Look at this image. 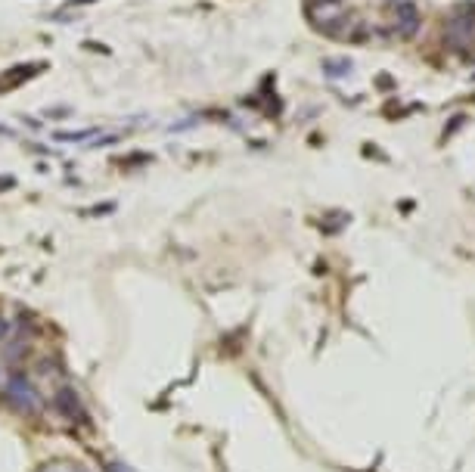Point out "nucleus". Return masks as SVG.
<instances>
[{"label":"nucleus","mask_w":475,"mask_h":472,"mask_svg":"<svg viewBox=\"0 0 475 472\" xmlns=\"http://www.w3.org/2000/svg\"><path fill=\"white\" fill-rule=\"evenodd\" d=\"M56 407H60V413L66 419H71V423H81L84 419V404L71 385H62V389L56 391Z\"/></svg>","instance_id":"f03ea898"},{"label":"nucleus","mask_w":475,"mask_h":472,"mask_svg":"<svg viewBox=\"0 0 475 472\" xmlns=\"http://www.w3.org/2000/svg\"><path fill=\"white\" fill-rule=\"evenodd\" d=\"M4 333H6V324H4V320H0V339H4Z\"/></svg>","instance_id":"7ed1b4c3"},{"label":"nucleus","mask_w":475,"mask_h":472,"mask_svg":"<svg viewBox=\"0 0 475 472\" xmlns=\"http://www.w3.org/2000/svg\"><path fill=\"white\" fill-rule=\"evenodd\" d=\"M0 401L10 407L13 413H22V417H32V413L41 410L38 391H34V385L28 382V376H22V373L10 376V382L4 385V395H0Z\"/></svg>","instance_id":"f257e3e1"}]
</instances>
